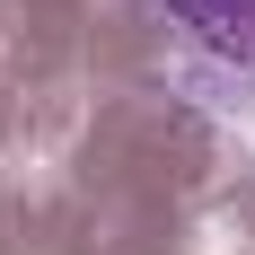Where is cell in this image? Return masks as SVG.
<instances>
[{
  "mask_svg": "<svg viewBox=\"0 0 255 255\" xmlns=\"http://www.w3.org/2000/svg\"><path fill=\"white\" fill-rule=\"evenodd\" d=\"M167 71L211 106H255V0H150Z\"/></svg>",
  "mask_w": 255,
  "mask_h": 255,
  "instance_id": "obj_1",
  "label": "cell"
}]
</instances>
